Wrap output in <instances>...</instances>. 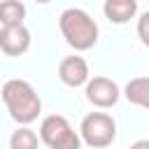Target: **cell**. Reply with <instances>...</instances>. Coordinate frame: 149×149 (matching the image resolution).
I'll list each match as a JSON object with an SVG mask.
<instances>
[{
	"instance_id": "obj_1",
	"label": "cell",
	"mask_w": 149,
	"mask_h": 149,
	"mask_svg": "<svg viewBox=\"0 0 149 149\" xmlns=\"http://www.w3.org/2000/svg\"><path fill=\"white\" fill-rule=\"evenodd\" d=\"M0 95H2V102H5V107L9 112V116L19 126L33 123L40 116V112H42V100H40L37 91L33 88V84L26 81V79H9V81H5Z\"/></svg>"
},
{
	"instance_id": "obj_2",
	"label": "cell",
	"mask_w": 149,
	"mask_h": 149,
	"mask_svg": "<svg viewBox=\"0 0 149 149\" xmlns=\"http://www.w3.org/2000/svg\"><path fill=\"white\" fill-rule=\"evenodd\" d=\"M58 28L65 37V42L74 49V51H88L95 47L98 42V23L91 19L88 12L79 9V7H68L61 19H58Z\"/></svg>"
},
{
	"instance_id": "obj_3",
	"label": "cell",
	"mask_w": 149,
	"mask_h": 149,
	"mask_svg": "<svg viewBox=\"0 0 149 149\" xmlns=\"http://www.w3.org/2000/svg\"><path fill=\"white\" fill-rule=\"evenodd\" d=\"M40 142L49 149H81L79 133L70 126L63 114H49L40 123Z\"/></svg>"
},
{
	"instance_id": "obj_4",
	"label": "cell",
	"mask_w": 149,
	"mask_h": 149,
	"mask_svg": "<svg viewBox=\"0 0 149 149\" xmlns=\"http://www.w3.org/2000/svg\"><path fill=\"white\" fill-rule=\"evenodd\" d=\"M79 137L91 149H105L116 140V121L105 112H88L81 119Z\"/></svg>"
},
{
	"instance_id": "obj_5",
	"label": "cell",
	"mask_w": 149,
	"mask_h": 149,
	"mask_svg": "<svg viewBox=\"0 0 149 149\" xmlns=\"http://www.w3.org/2000/svg\"><path fill=\"white\" fill-rule=\"evenodd\" d=\"M84 93H86V100L93 107H100V109L114 107L121 98V88L109 77H91L88 84L84 86Z\"/></svg>"
},
{
	"instance_id": "obj_6",
	"label": "cell",
	"mask_w": 149,
	"mask_h": 149,
	"mask_svg": "<svg viewBox=\"0 0 149 149\" xmlns=\"http://www.w3.org/2000/svg\"><path fill=\"white\" fill-rule=\"evenodd\" d=\"M58 79H61L65 86H70V88L86 86L88 79H91L86 58H81V56H65V58L58 63Z\"/></svg>"
},
{
	"instance_id": "obj_7",
	"label": "cell",
	"mask_w": 149,
	"mask_h": 149,
	"mask_svg": "<svg viewBox=\"0 0 149 149\" xmlns=\"http://www.w3.org/2000/svg\"><path fill=\"white\" fill-rule=\"evenodd\" d=\"M30 49V30L26 26L0 28V51L5 56H23Z\"/></svg>"
},
{
	"instance_id": "obj_8",
	"label": "cell",
	"mask_w": 149,
	"mask_h": 149,
	"mask_svg": "<svg viewBox=\"0 0 149 149\" xmlns=\"http://www.w3.org/2000/svg\"><path fill=\"white\" fill-rule=\"evenodd\" d=\"M102 12L112 23L121 26V23H128L137 14V2L135 0H107L102 5Z\"/></svg>"
},
{
	"instance_id": "obj_9",
	"label": "cell",
	"mask_w": 149,
	"mask_h": 149,
	"mask_svg": "<svg viewBox=\"0 0 149 149\" xmlns=\"http://www.w3.org/2000/svg\"><path fill=\"white\" fill-rule=\"evenodd\" d=\"M123 95L130 105L135 107H142V109H149V77H135L126 84L123 88Z\"/></svg>"
},
{
	"instance_id": "obj_10",
	"label": "cell",
	"mask_w": 149,
	"mask_h": 149,
	"mask_svg": "<svg viewBox=\"0 0 149 149\" xmlns=\"http://www.w3.org/2000/svg\"><path fill=\"white\" fill-rule=\"evenodd\" d=\"M26 19V5L19 0H5L0 2V26H23Z\"/></svg>"
},
{
	"instance_id": "obj_11",
	"label": "cell",
	"mask_w": 149,
	"mask_h": 149,
	"mask_svg": "<svg viewBox=\"0 0 149 149\" xmlns=\"http://www.w3.org/2000/svg\"><path fill=\"white\" fill-rule=\"evenodd\" d=\"M9 149H40V137L28 126H21L9 135Z\"/></svg>"
},
{
	"instance_id": "obj_12",
	"label": "cell",
	"mask_w": 149,
	"mask_h": 149,
	"mask_svg": "<svg viewBox=\"0 0 149 149\" xmlns=\"http://www.w3.org/2000/svg\"><path fill=\"white\" fill-rule=\"evenodd\" d=\"M137 37L144 47H149V9L142 12L140 19H137Z\"/></svg>"
},
{
	"instance_id": "obj_13",
	"label": "cell",
	"mask_w": 149,
	"mask_h": 149,
	"mask_svg": "<svg viewBox=\"0 0 149 149\" xmlns=\"http://www.w3.org/2000/svg\"><path fill=\"white\" fill-rule=\"evenodd\" d=\"M130 149H149V140H137L130 144Z\"/></svg>"
}]
</instances>
